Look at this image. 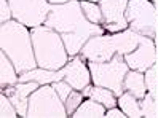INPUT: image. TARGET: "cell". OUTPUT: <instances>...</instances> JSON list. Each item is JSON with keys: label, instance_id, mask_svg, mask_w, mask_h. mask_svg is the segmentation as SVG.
I'll return each instance as SVG.
<instances>
[{"label": "cell", "instance_id": "1", "mask_svg": "<svg viewBox=\"0 0 158 118\" xmlns=\"http://www.w3.org/2000/svg\"><path fill=\"white\" fill-rule=\"evenodd\" d=\"M43 26L61 34L69 56H77L91 37L106 32L102 26L93 24L85 18L80 0H69L66 3L51 5L50 14Z\"/></svg>", "mask_w": 158, "mask_h": 118}, {"label": "cell", "instance_id": "2", "mask_svg": "<svg viewBox=\"0 0 158 118\" xmlns=\"http://www.w3.org/2000/svg\"><path fill=\"white\" fill-rule=\"evenodd\" d=\"M0 50L11 59L19 75L39 67L35 61L31 29L16 19L0 26Z\"/></svg>", "mask_w": 158, "mask_h": 118}, {"label": "cell", "instance_id": "3", "mask_svg": "<svg viewBox=\"0 0 158 118\" xmlns=\"http://www.w3.org/2000/svg\"><path fill=\"white\" fill-rule=\"evenodd\" d=\"M144 35L133 29H125L115 34H102L91 37L81 48V58L93 62H107L115 54H128L137 48Z\"/></svg>", "mask_w": 158, "mask_h": 118}, {"label": "cell", "instance_id": "4", "mask_svg": "<svg viewBox=\"0 0 158 118\" xmlns=\"http://www.w3.org/2000/svg\"><path fill=\"white\" fill-rule=\"evenodd\" d=\"M37 66L46 70H59L69 62V53L61 34L46 26L31 29Z\"/></svg>", "mask_w": 158, "mask_h": 118}, {"label": "cell", "instance_id": "5", "mask_svg": "<svg viewBox=\"0 0 158 118\" xmlns=\"http://www.w3.org/2000/svg\"><path fill=\"white\" fill-rule=\"evenodd\" d=\"M88 67L91 72V83L93 85L110 89V91H114V94L117 97H120L123 94V91H125L123 80L129 70L123 54H115L107 62L88 61Z\"/></svg>", "mask_w": 158, "mask_h": 118}, {"label": "cell", "instance_id": "6", "mask_svg": "<svg viewBox=\"0 0 158 118\" xmlns=\"http://www.w3.org/2000/svg\"><path fill=\"white\" fill-rule=\"evenodd\" d=\"M29 118H66L67 110L53 85H40L29 96Z\"/></svg>", "mask_w": 158, "mask_h": 118}, {"label": "cell", "instance_id": "7", "mask_svg": "<svg viewBox=\"0 0 158 118\" xmlns=\"http://www.w3.org/2000/svg\"><path fill=\"white\" fill-rule=\"evenodd\" d=\"M126 21L129 29L153 39L158 34V3L152 0H128Z\"/></svg>", "mask_w": 158, "mask_h": 118}, {"label": "cell", "instance_id": "8", "mask_svg": "<svg viewBox=\"0 0 158 118\" xmlns=\"http://www.w3.org/2000/svg\"><path fill=\"white\" fill-rule=\"evenodd\" d=\"M11 6L13 19L27 27L43 26L50 14L51 3L48 0H8Z\"/></svg>", "mask_w": 158, "mask_h": 118}, {"label": "cell", "instance_id": "9", "mask_svg": "<svg viewBox=\"0 0 158 118\" xmlns=\"http://www.w3.org/2000/svg\"><path fill=\"white\" fill-rule=\"evenodd\" d=\"M99 5L102 10V27L106 32L115 34L129 27L125 14L128 0H101Z\"/></svg>", "mask_w": 158, "mask_h": 118}, {"label": "cell", "instance_id": "10", "mask_svg": "<svg viewBox=\"0 0 158 118\" xmlns=\"http://www.w3.org/2000/svg\"><path fill=\"white\" fill-rule=\"evenodd\" d=\"M156 59H158V51L155 48V42L153 39H148L145 35L134 51L125 54L128 67L131 70H139V72H145L148 67H152L156 62Z\"/></svg>", "mask_w": 158, "mask_h": 118}, {"label": "cell", "instance_id": "11", "mask_svg": "<svg viewBox=\"0 0 158 118\" xmlns=\"http://www.w3.org/2000/svg\"><path fill=\"white\" fill-rule=\"evenodd\" d=\"M64 72V80L73 88L83 91V88L91 85V72L89 67L85 64V59L81 56H73L72 61H69L66 66L62 67Z\"/></svg>", "mask_w": 158, "mask_h": 118}, {"label": "cell", "instance_id": "12", "mask_svg": "<svg viewBox=\"0 0 158 118\" xmlns=\"http://www.w3.org/2000/svg\"><path fill=\"white\" fill-rule=\"evenodd\" d=\"M40 85L37 81H18L13 86H6L2 91L10 97V101L16 107L19 116H27V108H29V96L35 91Z\"/></svg>", "mask_w": 158, "mask_h": 118}, {"label": "cell", "instance_id": "13", "mask_svg": "<svg viewBox=\"0 0 158 118\" xmlns=\"http://www.w3.org/2000/svg\"><path fill=\"white\" fill-rule=\"evenodd\" d=\"M64 80V72L59 70H46L42 67H35L26 74L19 75V81H37L39 85H51L54 81Z\"/></svg>", "mask_w": 158, "mask_h": 118}, {"label": "cell", "instance_id": "14", "mask_svg": "<svg viewBox=\"0 0 158 118\" xmlns=\"http://www.w3.org/2000/svg\"><path fill=\"white\" fill-rule=\"evenodd\" d=\"M83 96L85 97H91L94 101L101 102L106 108H112L118 105V97L114 94V91H110L107 88L102 86H96V85H88L86 88H83Z\"/></svg>", "mask_w": 158, "mask_h": 118}, {"label": "cell", "instance_id": "15", "mask_svg": "<svg viewBox=\"0 0 158 118\" xmlns=\"http://www.w3.org/2000/svg\"><path fill=\"white\" fill-rule=\"evenodd\" d=\"M123 88L125 91L131 93L134 97L137 99H142L147 93V86H145V77H144V72H139V70H128V74L123 80Z\"/></svg>", "mask_w": 158, "mask_h": 118}, {"label": "cell", "instance_id": "16", "mask_svg": "<svg viewBox=\"0 0 158 118\" xmlns=\"http://www.w3.org/2000/svg\"><path fill=\"white\" fill-rule=\"evenodd\" d=\"M19 81V74L11 62V59L3 51H0V88L5 89L6 86H13Z\"/></svg>", "mask_w": 158, "mask_h": 118}, {"label": "cell", "instance_id": "17", "mask_svg": "<svg viewBox=\"0 0 158 118\" xmlns=\"http://www.w3.org/2000/svg\"><path fill=\"white\" fill-rule=\"evenodd\" d=\"M106 110L107 108L101 102L94 101V99H85L80 107L73 112V118H106Z\"/></svg>", "mask_w": 158, "mask_h": 118}, {"label": "cell", "instance_id": "18", "mask_svg": "<svg viewBox=\"0 0 158 118\" xmlns=\"http://www.w3.org/2000/svg\"><path fill=\"white\" fill-rule=\"evenodd\" d=\"M118 107L125 112L126 118H141L142 116V108H141V104H139V99L134 97L128 91H123V94L118 97Z\"/></svg>", "mask_w": 158, "mask_h": 118}, {"label": "cell", "instance_id": "19", "mask_svg": "<svg viewBox=\"0 0 158 118\" xmlns=\"http://www.w3.org/2000/svg\"><path fill=\"white\" fill-rule=\"evenodd\" d=\"M80 5H81L83 14H85V18L89 22L102 26V10H101L99 3L88 2V0H80Z\"/></svg>", "mask_w": 158, "mask_h": 118}, {"label": "cell", "instance_id": "20", "mask_svg": "<svg viewBox=\"0 0 158 118\" xmlns=\"http://www.w3.org/2000/svg\"><path fill=\"white\" fill-rule=\"evenodd\" d=\"M144 77H145L147 93H150L158 101V59H156V62H155L152 67H148L144 72Z\"/></svg>", "mask_w": 158, "mask_h": 118}, {"label": "cell", "instance_id": "21", "mask_svg": "<svg viewBox=\"0 0 158 118\" xmlns=\"http://www.w3.org/2000/svg\"><path fill=\"white\" fill-rule=\"evenodd\" d=\"M139 104H141V108H142V116L158 118V101L150 93H145L142 99H139Z\"/></svg>", "mask_w": 158, "mask_h": 118}, {"label": "cell", "instance_id": "22", "mask_svg": "<svg viewBox=\"0 0 158 118\" xmlns=\"http://www.w3.org/2000/svg\"><path fill=\"white\" fill-rule=\"evenodd\" d=\"M0 116L2 118H16V116H19L16 107L13 105L10 97H8L3 91H2V94H0Z\"/></svg>", "mask_w": 158, "mask_h": 118}, {"label": "cell", "instance_id": "23", "mask_svg": "<svg viewBox=\"0 0 158 118\" xmlns=\"http://www.w3.org/2000/svg\"><path fill=\"white\" fill-rule=\"evenodd\" d=\"M83 97H85V96H83V93L78 91V89H72V91H70L69 97L66 99V102H64V105H66V110H67V115H69V116H72L73 112H75L77 108L80 107V104L85 101Z\"/></svg>", "mask_w": 158, "mask_h": 118}, {"label": "cell", "instance_id": "24", "mask_svg": "<svg viewBox=\"0 0 158 118\" xmlns=\"http://www.w3.org/2000/svg\"><path fill=\"white\" fill-rule=\"evenodd\" d=\"M53 85V88L56 89V93L59 94V97L62 99V102H66V99L69 97V94H70V91H72V86L67 83L66 80H59V81H54V83H51Z\"/></svg>", "mask_w": 158, "mask_h": 118}, {"label": "cell", "instance_id": "25", "mask_svg": "<svg viewBox=\"0 0 158 118\" xmlns=\"http://www.w3.org/2000/svg\"><path fill=\"white\" fill-rule=\"evenodd\" d=\"M13 19V13H11V6L8 0H0V22H8Z\"/></svg>", "mask_w": 158, "mask_h": 118}, {"label": "cell", "instance_id": "26", "mask_svg": "<svg viewBox=\"0 0 158 118\" xmlns=\"http://www.w3.org/2000/svg\"><path fill=\"white\" fill-rule=\"evenodd\" d=\"M106 118H126L125 112L122 108H117V107H112V108H107L106 110Z\"/></svg>", "mask_w": 158, "mask_h": 118}, {"label": "cell", "instance_id": "27", "mask_svg": "<svg viewBox=\"0 0 158 118\" xmlns=\"http://www.w3.org/2000/svg\"><path fill=\"white\" fill-rule=\"evenodd\" d=\"M48 2L51 5H58V3H66V2H69V0H48Z\"/></svg>", "mask_w": 158, "mask_h": 118}, {"label": "cell", "instance_id": "28", "mask_svg": "<svg viewBox=\"0 0 158 118\" xmlns=\"http://www.w3.org/2000/svg\"><path fill=\"white\" fill-rule=\"evenodd\" d=\"M88 2H96V3H99L101 0H88Z\"/></svg>", "mask_w": 158, "mask_h": 118}, {"label": "cell", "instance_id": "29", "mask_svg": "<svg viewBox=\"0 0 158 118\" xmlns=\"http://www.w3.org/2000/svg\"><path fill=\"white\" fill-rule=\"evenodd\" d=\"M152 2H153V3H158V0H152Z\"/></svg>", "mask_w": 158, "mask_h": 118}]
</instances>
